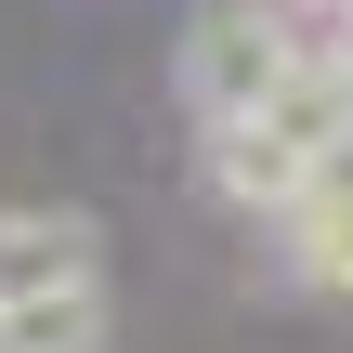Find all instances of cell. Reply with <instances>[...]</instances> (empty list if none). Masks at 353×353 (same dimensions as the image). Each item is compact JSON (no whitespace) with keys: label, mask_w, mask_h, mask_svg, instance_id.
<instances>
[{"label":"cell","mask_w":353,"mask_h":353,"mask_svg":"<svg viewBox=\"0 0 353 353\" xmlns=\"http://www.w3.org/2000/svg\"><path fill=\"white\" fill-rule=\"evenodd\" d=\"M341 144H353V65H314V52H301L249 118H210V196L275 223V210H288Z\"/></svg>","instance_id":"cell-1"},{"label":"cell","mask_w":353,"mask_h":353,"mask_svg":"<svg viewBox=\"0 0 353 353\" xmlns=\"http://www.w3.org/2000/svg\"><path fill=\"white\" fill-rule=\"evenodd\" d=\"M288 65H301V39H288V13H275V0H196V13H183V65H170V79H183L196 131H210V118H249Z\"/></svg>","instance_id":"cell-2"},{"label":"cell","mask_w":353,"mask_h":353,"mask_svg":"<svg viewBox=\"0 0 353 353\" xmlns=\"http://www.w3.org/2000/svg\"><path fill=\"white\" fill-rule=\"evenodd\" d=\"M275 236H288V275H301V288H341L353 301V144L275 210Z\"/></svg>","instance_id":"cell-3"},{"label":"cell","mask_w":353,"mask_h":353,"mask_svg":"<svg viewBox=\"0 0 353 353\" xmlns=\"http://www.w3.org/2000/svg\"><path fill=\"white\" fill-rule=\"evenodd\" d=\"M52 275H105V223L65 210V196H52V210H39V196L0 210V301H13V288H52Z\"/></svg>","instance_id":"cell-4"},{"label":"cell","mask_w":353,"mask_h":353,"mask_svg":"<svg viewBox=\"0 0 353 353\" xmlns=\"http://www.w3.org/2000/svg\"><path fill=\"white\" fill-rule=\"evenodd\" d=\"M105 341H118L105 275H52V288H13L0 301V353H105Z\"/></svg>","instance_id":"cell-5"}]
</instances>
